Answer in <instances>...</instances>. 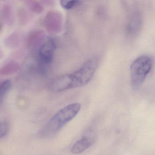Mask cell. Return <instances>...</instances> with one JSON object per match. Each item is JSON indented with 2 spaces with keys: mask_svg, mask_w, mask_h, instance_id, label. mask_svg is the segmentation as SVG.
<instances>
[{
  "mask_svg": "<svg viewBox=\"0 0 155 155\" xmlns=\"http://www.w3.org/2000/svg\"><path fill=\"white\" fill-rule=\"evenodd\" d=\"M2 16L3 21L8 26L13 25L14 22V14L13 8L9 4H5L2 6Z\"/></svg>",
  "mask_w": 155,
  "mask_h": 155,
  "instance_id": "10",
  "label": "cell"
},
{
  "mask_svg": "<svg viewBox=\"0 0 155 155\" xmlns=\"http://www.w3.org/2000/svg\"><path fill=\"white\" fill-rule=\"evenodd\" d=\"M25 5L32 13L36 14H41L44 10L42 3L35 0H28L24 1Z\"/></svg>",
  "mask_w": 155,
  "mask_h": 155,
  "instance_id": "11",
  "label": "cell"
},
{
  "mask_svg": "<svg viewBox=\"0 0 155 155\" xmlns=\"http://www.w3.org/2000/svg\"><path fill=\"white\" fill-rule=\"evenodd\" d=\"M60 5L65 9L70 10L80 5L81 2L75 0H63L61 1Z\"/></svg>",
  "mask_w": 155,
  "mask_h": 155,
  "instance_id": "13",
  "label": "cell"
},
{
  "mask_svg": "<svg viewBox=\"0 0 155 155\" xmlns=\"http://www.w3.org/2000/svg\"><path fill=\"white\" fill-rule=\"evenodd\" d=\"M81 108V105L80 103H73L61 109L51 118L42 129L40 133L41 136L48 138L55 135L76 117Z\"/></svg>",
  "mask_w": 155,
  "mask_h": 155,
  "instance_id": "2",
  "label": "cell"
},
{
  "mask_svg": "<svg viewBox=\"0 0 155 155\" xmlns=\"http://www.w3.org/2000/svg\"><path fill=\"white\" fill-rule=\"evenodd\" d=\"M2 27H3V23L0 20V30L2 29Z\"/></svg>",
  "mask_w": 155,
  "mask_h": 155,
  "instance_id": "16",
  "label": "cell"
},
{
  "mask_svg": "<svg viewBox=\"0 0 155 155\" xmlns=\"http://www.w3.org/2000/svg\"><path fill=\"white\" fill-rule=\"evenodd\" d=\"M46 38V34L44 31L39 30L34 31L31 32L28 36L27 47L30 50H38Z\"/></svg>",
  "mask_w": 155,
  "mask_h": 155,
  "instance_id": "6",
  "label": "cell"
},
{
  "mask_svg": "<svg viewBox=\"0 0 155 155\" xmlns=\"http://www.w3.org/2000/svg\"><path fill=\"white\" fill-rule=\"evenodd\" d=\"M99 61L97 56L92 57L75 72L54 78L49 84V88L59 92L85 86L93 78Z\"/></svg>",
  "mask_w": 155,
  "mask_h": 155,
  "instance_id": "1",
  "label": "cell"
},
{
  "mask_svg": "<svg viewBox=\"0 0 155 155\" xmlns=\"http://www.w3.org/2000/svg\"><path fill=\"white\" fill-rule=\"evenodd\" d=\"M22 34L19 31H15L9 35L4 41L6 47L10 49L18 48L22 41Z\"/></svg>",
  "mask_w": 155,
  "mask_h": 155,
  "instance_id": "9",
  "label": "cell"
},
{
  "mask_svg": "<svg viewBox=\"0 0 155 155\" xmlns=\"http://www.w3.org/2000/svg\"><path fill=\"white\" fill-rule=\"evenodd\" d=\"M9 130V125L7 122H0V138L4 137Z\"/></svg>",
  "mask_w": 155,
  "mask_h": 155,
  "instance_id": "14",
  "label": "cell"
},
{
  "mask_svg": "<svg viewBox=\"0 0 155 155\" xmlns=\"http://www.w3.org/2000/svg\"><path fill=\"white\" fill-rule=\"evenodd\" d=\"M20 68L19 63L15 61H9L0 68V77H7L18 72Z\"/></svg>",
  "mask_w": 155,
  "mask_h": 155,
  "instance_id": "8",
  "label": "cell"
},
{
  "mask_svg": "<svg viewBox=\"0 0 155 155\" xmlns=\"http://www.w3.org/2000/svg\"><path fill=\"white\" fill-rule=\"evenodd\" d=\"M94 143L91 137L85 136L77 141L71 147V151L73 154H79L87 149Z\"/></svg>",
  "mask_w": 155,
  "mask_h": 155,
  "instance_id": "7",
  "label": "cell"
},
{
  "mask_svg": "<svg viewBox=\"0 0 155 155\" xmlns=\"http://www.w3.org/2000/svg\"><path fill=\"white\" fill-rule=\"evenodd\" d=\"M3 56V52L1 48H0V60L2 58Z\"/></svg>",
  "mask_w": 155,
  "mask_h": 155,
  "instance_id": "15",
  "label": "cell"
},
{
  "mask_svg": "<svg viewBox=\"0 0 155 155\" xmlns=\"http://www.w3.org/2000/svg\"><path fill=\"white\" fill-rule=\"evenodd\" d=\"M44 26L47 30L51 33H57L59 31L61 25L60 15L55 11H50L45 17Z\"/></svg>",
  "mask_w": 155,
  "mask_h": 155,
  "instance_id": "5",
  "label": "cell"
},
{
  "mask_svg": "<svg viewBox=\"0 0 155 155\" xmlns=\"http://www.w3.org/2000/svg\"><path fill=\"white\" fill-rule=\"evenodd\" d=\"M153 58L149 55H142L136 59L130 66V83L133 89L142 86L153 66Z\"/></svg>",
  "mask_w": 155,
  "mask_h": 155,
  "instance_id": "3",
  "label": "cell"
},
{
  "mask_svg": "<svg viewBox=\"0 0 155 155\" xmlns=\"http://www.w3.org/2000/svg\"><path fill=\"white\" fill-rule=\"evenodd\" d=\"M12 82L9 80H6L0 83V103L2 102L4 97L11 88Z\"/></svg>",
  "mask_w": 155,
  "mask_h": 155,
  "instance_id": "12",
  "label": "cell"
},
{
  "mask_svg": "<svg viewBox=\"0 0 155 155\" xmlns=\"http://www.w3.org/2000/svg\"><path fill=\"white\" fill-rule=\"evenodd\" d=\"M56 44L53 39L46 38L38 49L40 61L43 66H49L53 61Z\"/></svg>",
  "mask_w": 155,
  "mask_h": 155,
  "instance_id": "4",
  "label": "cell"
}]
</instances>
